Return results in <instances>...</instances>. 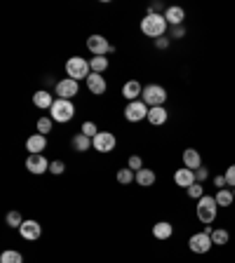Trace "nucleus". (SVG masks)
I'll return each instance as SVG.
<instances>
[{
  "mask_svg": "<svg viewBox=\"0 0 235 263\" xmlns=\"http://www.w3.org/2000/svg\"><path fill=\"white\" fill-rule=\"evenodd\" d=\"M141 31L146 33L148 38H162L164 33L170 31V24L164 19V14H146L141 19Z\"/></svg>",
  "mask_w": 235,
  "mask_h": 263,
  "instance_id": "obj_1",
  "label": "nucleus"
},
{
  "mask_svg": "<svg viewBox=\"0 0 235 263\" xmlns=\"http://www.w3.org/2000/svg\"><path fill=\"white\" fill-rule=\"evenodd\" d=\"M216 212H219V204H216V200H214V198L204 195V198H200V200H198V218H200L204 226L214 224Z\"/></svg>",
  "mask_w": 235,
  "mask_h": 263,
  "instance_id": "obj_2",
  "label": "nucleus"
},
{
  "mask_svg": "<svg viewBox=\"0 0 235 263\" xmlns=\"http://www.w3.org/2000/svg\"><path fill=\"white\" fill-rule=\"evenodd\" d=\"M50 110H52V120L54 122H68L76 116V108H73V104L68 99H56Z\"/></svg>",
  "mask_w": 235,
  "mask_h": 263,
  "instance_id": "obj_3",
  "label": "nucleus"
},
{
  "mask_svg": "<svg viewBox=\"0 0 235 263\" xmlns=\"http://www.w3.org/2000/svg\"><path fill=\"white\" fill-rule=\"evenodd\" d=\"M141 101L148 106V108H158V106H162L164 101H167V92H164V87L160 85H148L141 94Z\"/></svg>",
  "mask_w": 235,
  "mask_h": 263,
  "instance_id": "obj_4",
  "label": "nucleus"
},
{
  "mask_svg": "<svg viewBox=\"0 0 235 263\" xmlns=\"http://www.w3.org/2000/svg\"><path fill=\"white\" fill-rule=\"evenodd\" d=\"M90 64L85 62V59H80V56H73V59H68V64H66V73H68L70 80H82V78H90Z\"/></svg>",
  "mask_w": 235,
  "mask_h": 263,
  "instance_id": "obj_5",
  "label": "nucleus"
},
{
  "mask_svg": "<svg viewBox=\"0 0 235 263\" xmlns=\"http://www.w3.org/2000/svg\"><path fill=\"white\" fill-rule=\"evenodd\" d=\"M87 47H90V52L94 56H106L110 52H116V47L108 45V40L104 38V36H90L87 38Z\"/></svg>",
  "mask_w": 235,
  "mask_h": 263,
  "instance_id": "obj_6",
  "label": "nucleus"
},
{
  "mask_svg": "<svg viewBox=\"0 0 235 263\" xmlns=\"http://www.w3.org/2000/svg\"><path fill=\"white\" fill-rule=\"evenodd\" d=\"M188 247H190L193 254H207V252L214 247V242H212V235H207V232H198V235H193V238L188 240Z\"/></svg>",
  "mask_w": 235,
  "mask_h": 263,
  "instance_id": "obj_7",
  "label": "nucleus"
},
{
  "mask_svg": "<svg viewBox=\"0 0 235 263\" xmlns=\"http://www.w3.org/2000/svg\"><path fill=\"white\" fill-rule=\"evenodd\" d=\"M148 106L144 104V101H130L125 108V118L130 120V122H139V120H144V118H148Z\"/></svg>",
  "mask_w": 235,
  "mask_h": 263,
  "instance_id": "obj_8",
  "label": "nucleus"
},
{
  "mask_svg": "<svg viewBox=\"0 0 235 263\" xmlns=\"http://www.w3.org/2000/svg\"><path fill=\"white\" fill-rule=\"evenodd\" d=\"M94 150H99V153H110L113 148H116V136L110 134V132H99L96 136H94Z\"/></svg>",
  "mask_w": 235,
  "mask_h": 263,
  "instance_id": "obj_9",
  "label": "nucleus"
},
{
  "mask_svg": "<svg viewBox=\"0 0 235 263\" xmlns=\"http://www.w3.org/2000/svg\"><path fill=\"white\" fill-rule=\"evenodd\" d=\"M78 80H70V78H66V80H62V82H56V96L59 99H73L76 94H78Z\"/></svg>",
  "mask_w": 235,
  "mask_h": 263,
  "instance_id": "obj_10",
  "label": "nucleus"
},
{
  "mask_svg": "<svg viewBox=\"0 0 235 263\" xmlns=\"http://www.w3.org/2000/svg\"><path fill=\"white\" fill-rule=\"evenodd\" d=\"M26 170L31 172V174H45V172H50V162H47V158L42 153L40 155H28V160H26Z\"/></svg>",
  "mask_w": 235,
  "mask_h": 263,
  "instance_id": "obj_11",
  "label": "nucleus"
},
{
  "mask_svg": "<svg viewBox=\"0 0 235 263\" xmlns=\"http://www.w3.org/2000/svg\"><path fill=\"white\" fill-rule=\"evenodd\" d=\"M174 181H176V186H181V188H190L193 184H198V181H196V172L188 170V167H184V170H176V174H174Z\"/></svg>",
  "mask_w": 235,
  "mask_h": 263,
  "instance_id": "obj_12",
  "label": "nucleus"
},
{
  "mask_svg": "<svg viewBox=\"0 0 235 263\" xmlns=\"http://www.w3.org/2000/svg\"><path fill=\"white\" fill-rule=\"evenodd\" d=\"M19 232H22V238L24 240H38L40 238V232H42V228H40L38 221H24V226L19 228Z\"/></svg>",
  "mask_w": 235,
  "mask_h": 263,
  "instance_id": "obj_13",
  "label": "nucleus"
},
{
  "mask_svg": "<svg viewBox=\"0 0 235 263\" xmlns=\"http://www.w3.org/2000/svg\"><path fill=\"white\" fill-rule=\"evenodd\" d=\"M164 19H167L170 26H184L186 12H184V8H179V5H172V8H167V12H164Z\"/></svg>",
  "mask_w": 235,
  "mask_h": 263,
  "instance_id": "obj_14",
  "label": "nucleus"
},
{
  "mask_svg": "<svg viewBox=\"0 0 235 263\" xmlns=\"http://www.w3.org/2000/svg\"><path fill=\"white\" fill-rule=\"evenodd\" d=\"M184 167H188V170H200L202 167V158H200V153H198L196 148H186L184 150Z\"/></svg>",
  "mask_w": 235,
  "mask_h": 263,
  "instance_id": "obj_15",
  "label": "nucleus"
},
{
  "mask_svg": "<svg viewBox=\"0 0 235 263\" xmlns=\"http://www.w3.org/2000/svg\"><path fill=\"white\" fill-rule=\"evenodd\" d=\"M87 87H90V92L96 94V96H102L106 92V80H104L102 73H92V76L87 78Z\"/></svg>",
  "mask_w": 235,
  "mask_h": 263,
  "instance_id": "obj_16",
  "label": "nucleus"
},
{
  "mask_svg": "<svg viewBox=\"0 0 235 263\" xmlns=\"http://www.w3.org/2000/svg\"><path fill=\"white\" fill-rule=\"evenodd\" d=\"M141 94H144V90H141V82H136V80H130V82L122 87V96H125L127 101H139Z\"/></svg>",
  "mask_w": 235,
  "mask_h": 263,
  "instance_id": "obj_17",
  "label": "nucleus"
},
{
  "mask_svg": "<svg viewBox=\"0 0 235 263\" xmlns=\"http://www.w3.org/2000/svg\"><path fill=\"white\" fill-rule=\"evenodd\" d=\"M45 146H47V139L42 134H33L31 139L26 141V148L31 150V155H40V150H45Z\"/></svg>",
  "mask_w": 235,
  "mask_h": 263,
  "instance_id": "obj_18",
  "label": "nucleus"
},
{
  "mask_svg": "<svg viewBox=\"0 0 235 263\" xmlns=\"http://www.w3.org/2000/svg\"><path fill=\"white\" fill-rule=\"evenodd\" d=\"M56 99H52V94L47 92V90H40L38 94H33V104L38 106V108H52V104Z\"/></svg>",
  "mask_w": 235,
  "mask_h": 263,
  "instance_id": "obj_19",
  "label": "nucleus"
},
{
  "mask_svg": "<svg viewBox=\"0 0 235 263\" xmlns=\"http://www.w3.org/2000/svg\"><path fill=\"white\" fill-rule=\"evenodd\" d=\"M172 232H174V228H172V224H167V221H160V224L153 226V235H156L158 240H170Z\"/></svg>",
  "mask_w": 235,
  "mask_h": 263,
  "instance_id": "obj_20",
  "label": "nucleus"
},
{
  "mask_svg": "<svg viewBox=\"0 0 235 263\" xmlns=\"http://www.w3.org/2000/svg\"><path fill=\"white\" fill-rule=\"evenodd\" d=\"M136 184H139V186H144V188L153 186V184H156V172L146 170V167H144V170H139V172H136Z\"/></svg>",
  "mask_w": 235,
  "mask_h": 263,
  "instance_id": "obj_21",
  "label": "nucleus"
},
{
  "mask_svg": "<svg viewBox=\"0 0 235 263\" xmlns=\"http://www.w3.org/2000/svg\"><path fill=\"white\" fill-rule=\"evenodd\" d=\"M70 144H73V148H76L78 153H85V150H90V146H94V144H92V139H90V136H85L82 132H80V134H76Z\"/></svg>",
  "mask_w": 235,
  "mask_h": 263,
  "instance_id": "obj_22",
  "label": "nucleus"
},
{
  "mask_svg": "<svg viewBox=\"0 0 235 263\" xmlns=\"http://www.w3.org/2000/svg\"><path fill=\"white\" fill-rule=\"evenodd\" d=\"M148 122L150 124H164L167 122V110H164V106H158V108H150L148 110Z\"/></svg>",
  "mask_w": 235,
  "mask_h": 263,
  "instance_id": "obj_23",
  "label": "nucleus"
},
{
  "mask_svg": "<svg viewBox=\"0 0 235 263\" xmlns=\"http://www.w3.org/2000/svg\"><path fill=\"white\" fill-rule=\"evenodd\" d=\"M214 200H216V204L219 207H230L235 202V195H233V190H228V188H221L219 193L214 195Z\"/></svg>",
  "mask_w": 235,
  "mask_h": 263,
  "instance_id": "obj_24",
  "label": "nucleus"
},
{
  "mask_svg": "<svg viewBox=\"0 0 235 263\" xmlns=\"http://www.w3.org/2000/svg\"><path fill=\"white\" fill-rule=\"evenodd\" d=\"M228 240H230V232L224 230V228H216V230L212 232V242H214V244H219V247L228 244Z\"/></svg>",
  "mask_w": 235,
  "mask_h": 263,
  "instance_id": "obj_25",
  "label": "nucleus"
},
{
  "mask_svg": "<svg viewBox=\"0 0 235 263\" xmlns=\"http://www.w3.org/2000/svg\"><path fill=\"white\" fill-rule=\"evenodd\" d=\"M90 68H92V73H104V70L108 68V59L106 56H94L92 62H90Z\"/></svg>",
  "mask_w": 235,
  "mask_h": 263,
  "instance_id": "obj_26",
  "label": "nucleus"
},
{
  "mask_svg": "<svg viewBox=\"0 0 235 263\" xmlns=\"http://www.w3.org/2000/svg\"><path fill=\"white\" fill-rule=\"evenodd\" d=\"M0 263H24V258L19 252L10 249V252H2V254H0Z\"/></svg>",
  "mask_w": 235,
  "mask_h": 263,
  "instance_id": "obj_27",
  "label": "nucleus"
},
{
  "mask_svg": "<svg viewBox=\"0 0 235 263\" xmlns=\"http://www.w3.org/2000/svg\"><path fill=\"white\" fill-rule=\"evenodd\" d=\"M118 181H120V184H122V186H130V184H132V181H136V176H134V172L132 170H120L118 172Z\"/></svg>",
  "mask_w": 235,
  "mask_h": 263,
  "instance_id": "obj_28",
  "label": "nucleus"
},
{
  "mask_svg": "<svg viewBox=\"0 0 235 263\" xmlns=\"http://www.w3.org/2000/svg\"><path fill=\"white\" fill-rule=\"evenodd\" d=\"M8 226H12V228H22L24 226V218L19 212H10L8 214Z\"/></svg>",
  "mask_w": 235,
  "mask_h": 263,
  "instance_id": "obj_29",
  "label": "nucleus"
},
{
  "mask_svg": "<svg viewBox=\"0 0 235 263\" xmlns=\"http://www.w3.org/2000/svg\"><path fill=\"white\" fill-rule=\"evenodd\" d=\"M188 195H190L193 200H200V198H204V188H202V184H193V186L188 188Z\"/></svg>",
  "mask_w": 235,
  "mask_h": 263,
  "instance_id": "obj_30",
  "label": "nucleus"
},
{
  "mask_svg": "<svg viewBox=\"0 0 235 263\" xmlns=\"http://www.w3.org/2000/svg\"><path fill=\"white\" fill-rule=\"evenodd\" d=\"M38 132L42 134V136L50 134V132H52V120H50V118H40L38 120Z\"/></svg>",
  "mask_w": 235,
  "mask_h": 263,
  "instance_id": "obj_31",
  "label": "nucleus"
},
{
  "mask_svg": "<svg viewBox=\"0 0 235 263\" xmlns=\"http://www.w3.org/2000/svg\"><path fill=\"white\" fill-rule=\"evenodd\" d=\"M82 134L94 141V136L99 134V130H96V124H94V122H85V124H82Z\"/></svg>",
  "mask_w": 235,
  "mask_h": 263,
  "instance_id": "obj_32",
  "label": "nucleus"
},
{
  "mask_svg": "<svg viewBox=\"0 0 235 263\" xmlns=\"http://www.w3.org/2000/svg\"><path fill=\"white\" fill-rule=\"evenodd\" d=\"M170 38H186V28L184 26H170Z\"/></svg>",
  "mask_w": 235,
  "mask_h": 263,
  "instance_id": "obj_33",
  "label": "nucleus"
},
{
  "mask_svg": "<svg viewBox=\"0 0 235 263\" xmlns=\"http://www.w3.org/2000/svg\"><path fill=\"white\" fill-rule=\"evenodd\" d=\"M130 170H136V172H139V170H144V162H141V158H139V155H132V158H130Z\"/></svg>",
  "mask_w": 235,
  "mask_h": 263,
  "instance_id": "obj_34",
  "label": "nucleus"
},
{
  "mask_svg": "<svg viewBox=\"0 0 235 263\" xmlns=\"http://www.w3.org/2000/svg\"><path fill=\"white\" fill-rule=\"evenodd\" d=\"M64 170H66V167H64L62 160H54V162L50 164V172H52V174H56V176H59V174H64Z\"/></svg>",
  "mask_w": 235,
  "mask_h": 263,
  "instance_id": "obj_35",
  "label": "nucleus"
},
{
  "mask_svg": "<svg viewBox=\"0 0 235 263\" xmlns=\"http://www.w3.org/2000/svg\"><path fill=\"white\" fill-rule=\"evenodd\" d=\"M207 178H210V172L204 170V167H200V170H196V181H198V184H204Z\"/></svg>",
  "mask_w": 235,
  "mask_h": 263,
  "instance_id": "obj_36",
  "label": "nucleus"
},
{
  "mask_svg": "<svg viewBox=\"0 0 235 263\" xmlns=\"http://www.w3.org/2000/svg\"><path fill=\"white\" fill-rule=\"evenodd\" d=\"M224 176H226L228 186H233V188H235V164H230V167H228V170H226V174H224Z\"/></svg>",
  "mask_w": 235,
  "mask_h": 263,
  "instance_id": "obj_37",
  "label": "nucleus"
},
{
  "mask_svg": "<svg viewBox=\"0 0 235 263\" xmlns=\"http://www.w3.org/2000/svg\"><path fill=\"white\" fill-rule=\"evenodd\" d=\"M156 47H158V50H167V47H170V38H158Z\"/></svg>",
  "mask_w": 235,
  "mask_h": 263,
  "instance_id": "obj_38",
  "label": "nucleus"
},
{
  "mask_svg": "<svg viewBox=\"0 0 235 263\" xmlns=\"http://www.w3.org/2000/svg\"><path fill=\"white\" fill-rule=\"evenodd\" d=\"M214 186L219 188V190H221V188H226V186H228V181H226V176H216V178H214Z\"/></svg>",
  "mask_w": 235,
  "mask_h": 263,
  "instance_id": "obj_39",
  "label": "nucleus"
},
{
  "mask_svg": "<svg viewBox=\"0 0 235 263\" xmlns=\"http://www.w3.org/2000/svg\"><path fill=\"white\" fill-rule=\"evenodd\" d=\"M160 10H162V2H153V5H150V10H148V14H158Z\"/></svg>",
  "mask_w": 235,
  "mask_h": 263,
  "instance_id": "obj_40",
  "label": "nucleus"
},
{
  "mask_svg": "<svg viewBox=\"0 0 235 263\" xmlns=\"http://www.w3.org/2000/svg\"><path fill=\"white\" fill-rule=\"evenodd\" d=\"M233 195H235V188H233Z\"/></svg>",
  "mask_w": 235,
  "mask_h": 263,
  "instance_id": "obj_41",
  "label": "nucleus"
}]
</instances>
